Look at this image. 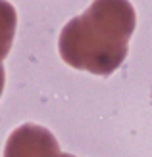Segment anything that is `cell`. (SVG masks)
<instances>
[{"label": "cell", "instance_id": "5b68a950", "mask_svg": "<svg viewBox=\"0 0 152 157\" xmlns=\"http://www.w3.org/2000/svg\"><path fill=\"white\" fill-rule=\"evenodd\" d=\"M60 157H75V155H69V153H60Z\"/></svg>", "mask_w": 152, "mask_h": 157}, {"label": "cell", "instance_id": "277c9868", "mask_svg": "<svg viewBox=\"0 0 152 157\" xmlns=\"http://www.w3.org/2000/svg\"><path fill=\"white\" fill-rule=\"evenodd\" d=\"M4 67H2V63H0V96H2V90H4Z\"/></svg>", "mask_w": 152, "mask_h": 157}, {"label": "cell", "instance_id": "7a4b0ae2", "mask_svg": "<svg viewBox=\"0 0 152 157\" xmlns=\"http://www.w3.org/2000/svg\"><path fill=\"white\" fill-rule=\"evenodd\" d=\"M4 157H60V147L48 128L27 123L10 134Z\"/></svg>", "mask_w": 152, "mask_h": 157}, {"label": "cell", "instance_id": "6da1fadb", "mask_svg": "<svg viewBox=\"0 0 152 157\" xmlns=\"http://www.w3.org/2000/svg\"><path fill=\"white\" fill-rule=\"evenodd\" d=\"M135 23L129 0H94L62 29L60 56L75 69L108 77L123 63Z\"/></svg>", "mask_w": 152, "mask_h": 157}, {"label": "cell", "instance_id": "3957f363", "mask_svg": "<svg viewBox=\"0 0 152 157\" xmlns=\"http://www.w3.org/2000/svg\"><path fill=\"white\" fill-rule=\"evenodd\" d=\"M15 23H18V15H15L14 6L6 0H0V63L12 48Z\"/></svg>", "mask_w": 152, "mask_h": 157}]
</instances>
